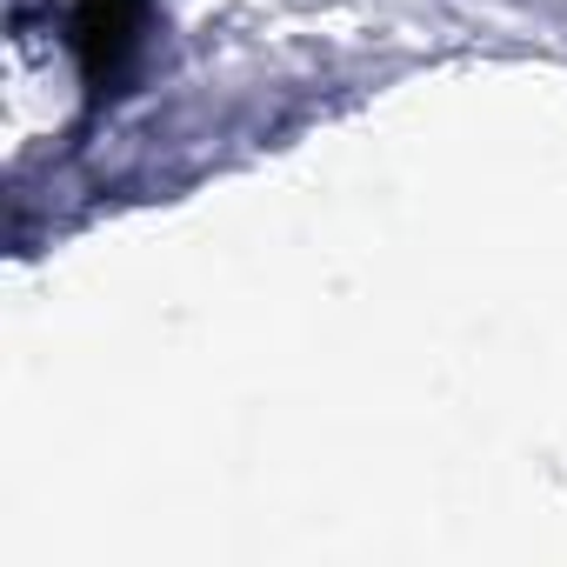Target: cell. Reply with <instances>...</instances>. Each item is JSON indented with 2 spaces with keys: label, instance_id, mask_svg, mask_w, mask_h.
Listing matches in <instances>:
<instances>
[{
  "label": "cell",
  "instance_id": "6da1fadb",
  "mask_svg": "<svg viewBox=\"0 0 567 567\" xmlns=\"http://www.w3.org/2000/svg\"><path fill=\"white\" fill-rule=\"evenodd\" d=\"M141 14H147V0H74V14H68V41L81 54V74L94 94H107L141 41Z\"/></svg>",
  "mask_w": 567,
  "mask_h": 567
}]
</instances>
